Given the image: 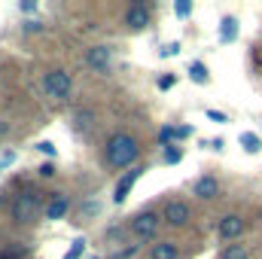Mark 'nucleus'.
Wrapping results in <instances>:
<instances>
[{"mask_svg": "<svg viewBox=\"0 0 262 259\" xmlns=\"http://www.w3.org/2000/svg\"><path fill=\"white\" fill-rule=\"evenodd\" d=\"M220 37H223V40H235V37H238V21H235V18H223Z\"/></svg>", "mask_w": 262, "mask_h": 259, "instance_id": "obj_14", "label": "nucleus"}, {"mask_svg": "<svg viewBox=\"0 0 262 259\" xmlns=\"http://www.w3.org/2000/svg\"><path fill=\"white\" fill-rule=\"evenodd\" d=\"M177 256H180V250H177L174 241H162V244L152 247V259H177Z\"/></svg>", "mask_w": 262, "mask_h": 259, "instance_id": "obj_11", "label": "nucleus"}, {"mask_svg": "<svg viewBox=\"0 0 262 259\" xmlns=\"http://www.w3.org/2000/svg\"><path fill=\"white\" fill-rule=\"evenodd\" d=\"M223 259H247V250H244L241 244H229V247L223 250Z\"/></svg>", "mask_w": 262, "mask_h": 259, "instance_id": "obj_16", "label": "nucleus"}, {"mask_svg": "<svg viewBox=\"0 0 262 259\" xmlns=\"http://www.w3.org/2000/svg\"><path fill=\"white\" fill-rule=\"evenodd\" d=\"M156 229H159L156 213H140V217H134V223H131V232H134L137 238H152Z\"/></svg>", "mask_w": 262, "mask_h": 259, "instance_id": "obj_5", "label": "nucleus"}, {"mask_svg": "<svg viewBox=\"0 0 262 259\" xmlns=\"http://www.w3.org/2000/svg\"><path fill=\"white\" fill-rule=\"evenodd\" d=\"M192 128L189 125H183V128H162L159 131V143H168V140H174V137H189Z\"/></svg>", "mask_w": 262, "mask_h": 259, "instance_id": "obj_13", "label": "nucleus"}, {"mask_svg": "<svg viewBox=\"0 0 262 259\" xmlns=\"http://www.w3.org/2000/svg\"><path fill=\"white\" fill-rule=\"evenodd\" d=\"M12 162H15V153H12V149H6V153L0 156V168H6V165H12Z\"/></svg>", "mask_w": 262, "mask_h": 259, "instance_id": "obj_22", "label": "nucleus"}, {"mask_svg": "<svg viewBox=\"0 0 262 259\" xmlns=\"http://www.w3.org/2000/svg\"><path fill=\"white\" fill-rule=\"evenodd\" d=\"M159 85H162V89H171V85H174V76H162V82H159Z\"/></svg>", "mask_w": 262, "mask_h": 259, "instance_id": "obj_26", "label": "nucleus"}, {"mask_svg": "<svg viewBox=\"0 0 262 259\" xmlns=\"http://www.w3.org/2000/svg\"><path fill=\"white\" fill-rule=\"evenodd\" d=\"M189 76H192L195 82H204V79H207V67L201 64V61H195V64L189 67Z\"/></svg>", "mask_w": 262, "mask_h": 259, "instance_id": "obj_17", "label": "nucleus"}, {"mask_svg": "<svg viewBox=\"0 0 262 259\" xmlns=\"http://www.w3.org/2000/svg\"><path fill=\"white\" fill-rule=\"evenodd\" d=\"M174 12H177V18H186V15L192 12V3H189V0H177V3H174Z\"/></svg>", "mask_w": 262, "mask_h": 259, "instance_id": "obj_18", "label": "nucleus"}, {"mask_svg": "<svg viewBox=\"0 0 262 259\" xmlns=\"http://www.w3.org/2000/svg\"><path fill=\"white\" fill-rule=\"evenodd\" d=\"M89 125H92V116H89V113H79V116H76V128H89Z\"/></svg>", "mask_w": 262, "mask_h": 259, "instance_id": "obj_20", "label": "nucleus"}, {"mask_svg": "<svg viewBox=\"0 0 262 259\" xmlns=\"http://www.w3.org/2000/svg\"><path fill=\"white\" fill-rule=\"evenodd\" d=\"M207 116H210L213 122H226V116H223V113H216V110H207Z\"/></svg>", "mask_w": 262, "mask_h": 259, "instance_id": "obj_25", "label": "nucleus"}, {"mask_svg": "<svg viewBox=\"0 0 262 259\" xmlns=\"http://www.w3.org/2000/svg\"><path fill=\"white\" fill-rule=\"evenodd\" d=\"M67 207H70L67 198H55V201L46 207V220H61V217L67 213Z\"/></svg>", "mask_w": 262, "mask_h": 259, "instance_id": "obj_12", "label": "nucleus"}, {"mask_svg": "<svg viewBox=\"0 0 262 259\" xmlns=\"http://www.w3.org/2000/svg\"><path fill=\"white\" fill-rule=\"evenodd\" d=\"M220 192V183L213 180V177H201L195 183V195L198 198H213V195Z\"/></svg>", "mask_w": 262, "mask_h": 259, "instance_id": "obj_10", "label": "nucleus"}, {"mask_svg": "<svg viewBox=\"0 0 262 259\" xmlns=\"http://www.w3.org/2000/svg\"><path fill=\"white\" fill-rule=\"evenodd\" d=\"M82 247H85V241H82V238H76V241H73V247L67 250V256H64V259H76L79 253H82Z\"/></svg>", "mask_w": 262, "mask_h": 259, "instance_id": "obj_19", "label": "nucleus"}, {"mask_svg": "<svg viewBox=\"0 0 262 259\" xmlns=\"http://www.w3.org/2000/svg\"><path fill=\"white\" fill-rule=\"evenodd\" d=\"M34 210H37V195L34 192H21L12 204V217L18 223H31L34 220Z\"/></svg>", "mask_w": 262, "mask_h": 259, "instance_id": "obj_3", "label": "nucleus"}, {"mask_svg": "<svg viewBox=\"0 0 262 259\" xmlns=\"http://www.w3.org/2000/svg\"><path fill=\"white\" fill-rule=\"evenodd\" d=\"M241 232H244V220H241V217H223V223H220V235H223L226 241L238 238Z\"/></svg>", "mask_w": 262, "mask_h": 259, "instance_id": "obj_8", "label": "nucleus"}, {"mask_svg": "<svg viewBox=\"0 0 262 259\" xmlns=\"http://www.w3.org/2000/svg\"><path fill=\"white\" fill-rule=\"evenodd\" d=\"M70 73L64 70H52V73H46L43 76V89H46V95L49 98H67L70 95Z\"/></svg>", "mask_w": 262, "mask_h": 259, "instance_id": "obj_2", "label": "nucleus"}, {"mask_svg": "<svg viewBox=\"0 0 262 259\" xmlns=\"http://www.w3.org/2000/svg\"><path fill=\"white\" fill-rule=\"evenodd\" d=\"M165 220H168L171 226H183V223L189 220V207H186L183 201H168V207H165Z\"/></svg>", "mask_w": 262, "mask_h": 259, "instance_id": "obj_6", "label": "nucleus"}, {"mask_svg": "<svg viewBox=\"0 0 262 259\" xmlns=\"http://www.w3.org/2000/svg\"><path fill=\"white\" fill-rule=\"evenodd\" d=\"M137 153H140V146L131 134H113L110 143H107V165L110 168H125L137 159Z\"/></svg>", "mask_w": 262, "mask_h": 259, "instance_id": "obj_1", "label": "nucleus"}, {"mask_svg": "<svg viewBox=\"0 0 262 259\" xmlns=\"http://www.w3.org/2000/svg\"><path fill=\"white\" fill-rule=\"evenodd\" d=\"M180 159H183V153H180V149H168V153H165V162H171V165H174V162H180Z\"/></svg>", "mask_w": 262, "mask_h": 259, "instance_id": "obj_21", "label": "nucleus"}, {"mask_svg": "<svg viewBox=\"0 0 262 259\" xmlns=\"http://www.w3.org/2000/svg\"><path fill=\"white\" fill-rule=\"evenodd\" d=\"M37 149H40V153H46V156H55V146H52L49 140H43V143H37Z\"/></svg>", "mask_w": 262, "mask_h": 259, "instance_id": "obj_23", "label": "nucleus"}, {"mask_svg": "<svg viewBox=\"0 0 262 259\" xmlns=\"http://www.w3.org/2000/svg\"><path fill=\"white\" fill-rule=\"evenodd\" d=\"M241 146H244L247 153H259V149H262L259 137H256V134H250V131H244V134H241Z\"/></svg>", "mask_w": 262, "mask_h": 259, "instance_id": "obj_15", "label": "nucleus"}, {"mask_svg": "<svg viewBox=\"0 0 262 259\" xmlns=\"http://www.w3.org/2000/svg\"><path fill=\"white\" fill-rule=\"evenodd\" d=\"M177 52H180V43H171V46H165V49H162V55H165V58H168V55H177Z\"/></svg>", "mask_w": 262, "mask_h": 259, "instance_id": "obj_24", "label": "nucleus"}, {"mask_svg": "<svg viewBox=\"0 0 262 259\" xmlns=\"http://www.w3.org/2000/svg\"><path fill=\"white\" fill-rule=\"evenodd\" d=\"M110 58H113L110 46H92V49L85 52V64L92 67V70H98V73H107V67H110Z\"/></svg>", "mask_w": 262, "mask_h": 259, "instance_id": "obj_4", "label": "nucleus"}, {"mask_svg": "<svg viewBox=\"0 0 262 259\" xmlns=\"http://www.w3.org/2000/svg\"><path fill=\"white\" fill-rule=\"evenodd\" d=\"M0 259H6V256H0Z\"/></svg>", "mask_w": 262, "mask_h": 259, "instance_id": "obj_27", "label": "nucleus"}, {"mask_svg": "<svg viewBox=\"0 0 262 259\" xmlns=\"http://www.w3.org/2000/svg\"><path fill=\"white\" fill-rule=\"evenodd\" d=\"M125 21H128V28H134V31L146 28V25H149V9H146L143 3H134L128 9V15H125Z\"/></svg>", "mask_w": 262, "mask_h": 259, "instance_id": "obj_7", "label": "nucleus"}, {"mask_svg": "<svg viewBox=\"0 0 262 259\" xmlns=\"http://www.w3.org/2000/svg\"><path fill=\"white\" fill-rule=\"evenodd\" d=\"M134 180H137V171H131V174H125V177L119 180V186H116V192H113V201H116V204H122V201L128 198L131 186H134Z\"/></svg>", "mask_w": 262, "mask_h": 259, "instance_id": "obj_9", "label": "nucleus"}]
</instances>
